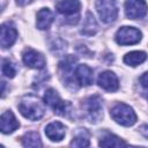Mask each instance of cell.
<instances>
[{
	"label": "cell",
	"instance_id": "cell-1",
	"mask_svg": "<svg viewBox=\"0 0 148 148\" xmlns=\"http://www.w3.org/2000/svg\"><path fill=\"white\" fill-rule=\"evenodd\" d=\"M18 110L23 117L30 120H38L44 116V106L40 99L32 95L24 96L21 99L18 104Z\"/></svg>",
	"mask_w": 148,
	"mask_h": 148
},
{
	"label": "cell",
	"instance_id": "cell-2",
	"mask_svg": "<svg viewBox=\"0 0 148 148\" xmlns=\"http://www.w3.org/2000/svg\"><path fill=\"white\" fill-rule=\"evenodd\" d=\"M110 114L116 123H118L123 126H132L136 121L135 112L133 111V109L130 105H127L125 103L116 104L111 109Z\"/></svg>",
	"mask_w": 148,
	"mask_h": 148
},
{
	"label": "cell",
	"instance_id": "cell-3",
	"mask_svg": "<svg viewBox=\"0 0 148 148\" xmlns=\"http://www.w3.org/2000/svg\"><path fill=\"white\" fill-rule=\"evenodd\" d=\"M83 108L86 111V117L88 118L89 121L91 123H97L103 116V105H102V99L98 95H92L88 97L84 103Z\"/></svg>",
	"mask_w": 148,
	"mask_h": 148
},
{
	"label": "cell",
	"instance_id": "cell-4",
	"mask_svg": "<svg viewBox=\"0 0 148 148\" xmlns=\"http://www.w3.org/2000/svg\"><path fill=\"white\" fill-rule=\"evenodd\" d=\"M96 9L101 20L105 23H111L117 18L118 8L114 0H97Z\"/></svg>",
	"mask_w": 148,
	"mask_h": 148
},
{
	"label": "cell",
	"instance_id": "cell-5",
	"mask_svg": "<svg viewBox=\"0 0 148 148\" xmlns=\"http://www.w3.org/2000/svg\"><path fill=\"white\" fill-rule=\"evenodd\" d=\"M141 32L133 27H121L116 34V42L120 45H132L139 43Z\"/></svg>",
	"mask_w": 148,
	"mask_h": 148
},
{
	"label": "cell",
	"instance_id": "cell-6",
	"mask_svg": "<svg viewBox=\"0 0 148 148\" xmlns=\"http://www.w3.org/2000/svg\"><path fill=\"white\" fill-rule=\"evenodd\" d=\"M148 6L145 0H126L125 1V13L131 20H139L146 16Z\"/></svg>",
	"mask_w": 148,
	"mask_h": 148
},
{
	"label": "cell",
	"instance_id": "cell-7",
	"mask_svg": "<svg viewBox=\"0 0 148 148\" xmlns=\"http://www.w3.org/2000/svg\"><path fill=\"white\" fill-rule=\"evenodd\" d=\"M44 103L47 104L50 108L53 109V111L57 113V114H60V116H65L66 114V111H67V104L60 98V96L58 95V92L50 88L45 91V95H44Z\"/></svg>",
	"mask_w": 148,
	"mask_h": 148
},
{
	"label": "cell",
	"instance_id": "cell-8",
	"mask_svg": "<svg viewBox=\"0 0 148 148\" xmlns=\"http://www.w3.org/2000/svg\"><path fill=\"white\" fill-rule=\"evenodd\" d=\"M22 59H23V62L28 67H31V68L42 69L45 66V58L34 49L24 50L22 54Z\"/></svg>",
	"mask_w": 148,
	"mask_h": 148
},
{
	"label": "cell",
	"instance_id": "cell-9",
	"mask_svg": "<svg viewBox=\"0 0 148 148\" xmlns=\"http://www.w3.org/2000/svg\"><path fill=\"white\" fill-rule=\"evenodd\" d=\"M97 83L101 88H103L106 91H116L119 87L118 79L116 74L111 71H105L98 75Z\"/></svg>",
	"mask_w": 148,
	"mask_h": 148
},
{
	"label": "cell",
	"instance_id": "cell-10",
	"mask_svg": "<svg viewBox=\"0 0 148 148\" xmlns=\"http://www.w3.org/2000/svg\"><path fill=\"white\" fill-rule=\"evenodd\" d=\"M17 37V31L16 29L9 24V23H3L1 25V34H0V43L2 47H9L12 46Z\"/></svg>",
	"mask_w": 148,
	"mask_h": 148
},
{
	"label": "cell",
	"instance_id": "cell-11",
	"mask_svg": "<svg viewBox=\"0 0 148 148\" xmlns=\"http://www.w3.org/2000/svg\"><path fill=\"white\" fill-rule=\"evenodd\" d=\"M75 80L76 83H80V86H90L94 81V75H92V69L87 66V65H79L75 68Z\"/></svg>",
	"mask_w": 148,
	"mask_h": 148
},
{
	"label": "cell",
	"instance_id": "cell-12",
	"mask_svg": "<svg viewBox=\"0 0 148 148\" xmlns=\"http://www.w3.org/2000/svg\"><path fill=\"white\" fill-rule=\"evenodd\" d=\"M45 134L51 141H61L66 134V128L60 121H52L45 127Z\"/></svg>",
	"mask_w": 148,
	"mask_h": 148
},
{
	"label": "cell",
	"instance_id": "cell-13",
	"mask_svg": "<svg viewBox=\"0 0 148 148\" xmlns=\"http://www.w3.org/2000/svg\"><path fill=\"white\" fill-rule=\"evenodd\" d=\"M18 121L16 120L15 116L13 114L12 111H6L1 114L0 118V128L1 132L7 134V133H12L14 132L17 127H18Z\"/></svg>",
	"mask_w": 148,
	"mask_h": 148
},
{
	"label": "cell",
	"instance_id": "cell-14",
	"mask_svg": "<svg viewBox=\"0 0 148 148\" xmlns=\"http://www.w3.org/2000/svg\"><path fill=\"white\" fill-rule=\"evenodd\" d=\"M56 7L59 13L67 16H72L80 12L81 3L79 0H60L56 5Z\"/></svg>",
	"mask_w": 148,
	"mask_h": 148
},
{
	"label": "cell",
	"instance_id": "cell-15",
	"mask_svg": "<svg viewBox=\"0 0 148 148\" xmlns=\"http://www.w3.org/2000/svg\"><path fill=\"white\" fill-rule=\"evenodd\" d=\"M53 13L49 9V8H42L38 13H37V21H36V25L38 29L40 30H45L49 29L51 23L53 22Z\"/></svg>",
	"mask_w": 148,
	"mask_h": 148
},
{
	"label": "cell",
	"instance_id": "cell-16",
	"mask_svg": "<svg viewBox=\"0 0 148 148\" xmlns=\"http://www.w3.org/2000/svg\"><path fill=\"white\" fill-rule=\"evenodd\" d=\"M98 31V24L95 20V17L92 16L91 13H87L84 22H83V27L81 30V34L86 35V36H92Z\"/></svg>",
	"mask_w": 148,
	"mask_h": 148
},
{
	"label": "cell",
	"instance_id": "cell-17",
	"mask_svg": "<svg viewBox=\"0 0 148 148\" xmlns=\"http://www.w3.org/2000/svg\"><path fill=\"white\" fill-rule=\"evenodd\" d=\"M89 133L84 128H79L71 142L72 147H89Z\"/></svg>",
	"mask_w": 148,
	"mask_h": 148
},
{
	"label": "cell",
	"instance_id": "cell-18",
	"mask_svg": "<svg viewBox=\"0 0 148 148\" xmlns=\"http://www.w3.org/2000/svg\"><path fill=\"white\" fill-rule=\"evenodd\" d=\"M99 146L101 147H124V146H127V143L120 138H118L117 135L106 133L99 140Z\"/></svg>",
	"mask_w": 148,
	"mask_h": 148
},
{
	"label": "cell",
	"instance_id": "cell-19",
	"mask_svg": "<svg viewBox=\"0 0 148 148\" xmlns=\"http://www.w3.org/2000/svg\"><path fill=\"white\" fill-rule=\"evenodd\" d=\"M147 58L146 52L143 51H133V52H128L125 57H124V61L125 64L130 65V66H138L140 64H142Z\"/></svg>",
	"mask_w": 148,
	"mask_h": 148
},
{
	"label": "cell",
	"instance_id": "cell-20",
	"mask_svg": "<svg viewBox=\"0 0 148 148\" xmlns=\"http://www.w3.org/2000/svg\"><path fill=\"white\" fill-rule=\"evenodd\" d=\"M22 143L24 147H42V141L38 133L36 132H29L24 134L22 138Z\"/></svg>",
	"mask_w": 148,
	"mask_h": 148
},
{
	"label": "cell",
	"instance_id": "cell-21",
	"mask_svg": "<svg viewBox=\"0 0 148 148\" xmlns=\"http://www.w3.org/2000/svg\"><path fill=\"white\" fill-rule=\"evenodd\" d=\"M2 74L7 77H14V75L16 74V71L13 66V64L9 61V60H3L2 61Z\"/></svg>",
	"mask_w": 148,
	"mask_h": 148
},
{
	"label": "cell",
	"instance_id": "cell-22",
	"mask_svg": "<svg viewBox=\"0 0 148 148\" xmlns=\"http://www.w3.org/2000/svg\"><path fill=\"white\" fill-rule=\"evenodd\" d=\"M140 83H141V86L142 87H145V88H148V72H146V73H143L141 76H140Z\"/></svg>",
	"mask_w": 148,
	"mask_h": 148
},
{
	"label": "cell",
	"instance_id": "cell-23",
	"mask_svg": "<svg viewBox=\"0 0 148 148\" xmlns=\"http://www.w3.org/2000/svg\"><path fill=\"white\" fill-rule=\"evenodd\" d=\"M139 132H140L146 139H148V125H147V124L141 125V126L139 127Z\"/></svg>",
	"mask_w": 148,
	"mask_h": 148
},
{
	"label": "cell",
	"instance_id": "cell-24",
	"mask_svg": "<svg viewBox=\"0 0 148 148\" xmlns=\"http://www.w3.org/2000/svg\"><path fill=\"white\" fill-rule=\"evenodd\" d=\"M30 2H32V0H16V3L18 6H25V5H29Z\"/></svg>",
	"mask_w": 148,
	"mask_h": 148
},
{
	"label": "cell",
	"instance_id": "cell-25",
	"mask_svg": "<svg viewBox=\"0 0 148 148\" xmlns=\"http://www.w3.org/2000/svg\"><path fill=\"white\" fill-rule=\"evenodd\" d=\"M145 95H146V97H147V98H148V90H147V91H146V94H145Z\"/></svg>",
	"mask_w": 148,
	"mask_h": 148
}]
</instances>
